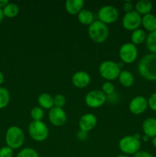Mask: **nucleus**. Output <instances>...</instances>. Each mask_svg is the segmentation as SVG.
<instances>
[{
    "instance_id": "nucleus-34",
    "label": "nucleus",
    "mask_w": 156,
    "mask_h": 157,
    "mask_svg": "<svg viewBox=\"0 0 156 157\" xmlns=\"http://www.w3.org/2000/svg\"><path fill=\"white\" fill-rule=\"evenodd\" d=\"M123 9L125 13L133 11V4L131 2H125L123 4Z\"/></svg>"
},
{
    "instance_id": "nucleus-29",
    "label": "nucleus",
    "mask_w": 156,
    "mask_h": 157,
    "mask_svg": "<svg viewBox=\"0 0 156 157\" xmlns=\"http://www.w3.org/2000/svg\"><path fill=\"white\" fill-rule=\"evenodd\" d=\"M66 104V98L62 94H57L54 98V105L56 107L63 108Z\"/></svg>"
},
{
    "instance_id": "nucleus-36",
    "label": "nucleus",
    "mask_w": 156,
    "mask_h": 157,
    "mask_svg": "<svg viewBox=\"0 0 156 157\" xmlns=\"http://www.w3.org/2000/svg\"><path fill=\"white\" fill-rule=\"evenodd\" d=\"M9 2L8 0H0V8H4L7 4H9Z\"/></svg>"
},
{
    "instance_id": "nucleus-5",
    "label": "nucleus",
    "mask_w": 156,
    "mask_h": 157,
    "mask_svg": "<svg viewBox=\"0 0 156 157\" xmlns=\"http://www.w3.org/2000/svg\"><path fill=\"white\" fill-rule=\"evenodd\" d=\"M99 75L104 79L109 81H113L119 78L121 72L118 63L113 61H105L102 62L99 67Z\"/></svg>"
},
{
    "instance_id": "nucleus-13",
    "label": "nucleus",
    "mask_w": 156,
    "mask_h": 157,
    "mask_svg": "<svg viewBox=\"0 0 156 157\" xmlns=\"http://www.w3.org/2000/svg\"><path fill=\"white\" fill-rule=\"evenodd\" d=\"M96 124H97V119H96V117L93 113H86L80 118L79 127L80 130L87 132V133L94 129Z\"/></svg>"
},
{
    "instance_id": "nucleus-30",
    "label": "nucleus",
    "mask_w": 156,
    "mask_h": 157,
    "mask_svg": "<svg viewBox=\"0 0 156 157\" xmlns=\"http://www.w3.org/2000/svg\"><path fill=\"white\" fill-rule=\"evenodd\" d=\"M13 150L9 147H3L0 149V157H12Z\"/></svg>"
},
{
    "instance_id": "nucleus-26",
    "label": "nucleus",
    "mask_w": 156,
    "mask_h": 157,
    "mask_svg": "<svg viewBox=\"0 0 156 157\" xmlns=\"http://www.w3.org/2000/svg\"><path fill=\"white\" fill-rule=\"evenodd\" d=\"M30 115L34 121H42L44 117V111L41 107H35L31 110Z\"/></svg>"
},
{
    "instance_id": "nucleus-14",
    "label": "nucleus",
    "mask_w": 156,
    "mask_h": 157,
    "mask_svg": "<svg viewBox=\"0 0 156 157\" xmlns=\"http://www.w3.org/2000/svg\"><path fill=\"white\" fill-rule=\"evenodd\" d=\"M91 78L87 72L80 71L73 74L72 76V83L78 88H84L90 84Z\"/></svg>"
},
{
    "instance_id": "nucleus-20",
    "label": "nucleus",
    "mask_w": 156,
    "mask_h": 157,
    "mask_svg": "<svg viewBox=\"0 0 156 157\" xmlns=\"http://www.w3.org/2000/svg\"><path fill=\"white\" fill-rule=\"evenodd\" d=\"M119 81L123 87H129L134 84L135 78L132 74L128 71H121L119 76Z\"/></svg>"
},
{
    "instance_id": "nucleus-33",
    "label": "nucleus",
    "mask_w": 156,
    "mask_h": 157,
    "mask_svg": "<svg viewBox=\"0 0 156 157\" xmlns=\"http://www.w3.org/2000/svg\"><path fill=\"white\" fill-rule=\"evenodd\" d=\"M133 157H154V156L151 154L150 153L146 151H142V150H139L138 153L133 155Z\"/></svg>"
},
{
    "instance_id": "nucleus-35",
    "label": "nucleus",
    "mask_w": 156,
    "mask_h": 157,
    "mask_svg": "<svg viewBox=\"0 0 156 157\" xmlns=\"http://www.w3.org/2000/svg\"><path fill=\"white\" fill-rule=\"evenodd\" d=\"M87 132L83 131V130H80V131L78 132L77 133V137L78 139H80V140H86L87 137Z\"/></svg>"
},
{
    "instance_id": "nucleus-41",
    "label": "nucleus",
    "mask_w": 156,
    "mask_h": 157,
    "mask_svg": "<svg viewBox=\"0 0 156 157\" xmlns=\"http://www.w3.org/2000/svg\"><path fill=\"white\" fill-rule=\"evenodd\" d=\"M116 157H129V156H128L127 155H125V154H121V155H118Z\"/></svg>"
},
{
    "instance_id": "nucleus-39",
    "label": "nucleus",
    "mask_w": 156,
    "mask_h": 157,
    "mask_svg": "<svg viewBox=\"0 0 156 157\" xmlns=\"http://www.w3.org/2000/svg\"><path fill=\"white\" fill-rule=\"evenodd\" d=\"M151 143H152V145L154 146V147H155L156 148V136L155 137L152 138V140H151Z\"/></svg>"
},
{
    "instance_id": "nucleus-12",
    "label": "nucleus",
    "mask_w": 156,
    "mask_h": 157,
    "mask_svg": "<svg viewBox=\"0 0 156 157\" xmlns=\"http://www.w3.org/2000/svg\"><path fill=\"white\" fill-rule=\"evenodd\" d=\"M148 107V100L143 96L135 97L132 99L128 105L130 112L135 115L143 113Z\"/></svg>"
},
{
    "instance_id": "nucleus-28",
    "label": "nucleus",
    "mask_w": 156,
    "mask_h": 157,
    "mask_svg": "<svg viewBox=\"0 0 156 157\" xmlns=\"http://www.w3.org/2000/svg\"><path fill=\"white\" fill-rule=\"evenodd\" d=\"M102 91L105 94L106 96L112 94L115 92V86L110 81H106V82L103 83L102 85Z\"/></svg>"
},
{
    "instance_id": "nucleus-10",
    "label": "nucleus",
    "mask_w": 156,
    "mask_h": 157,
    "mask_svg": "<svg viewBox=\"0 0 156 157\" xmlns=\"http://www.w3.org/2000/svg\"><path fill=\"white\" fill-rule=\"evenodd\" d=\"M119 17L117 9L113 6H104L98 12L99 21L104 24H111L115 22Z\"/></svg>"
},
{
    "instance_id": "nucleus-15",
    "label": "nucleus",
    "mask_w": 156,
    "mask_h": 157,
    "mask_svg": "<svg viewBox=\"0 0 156 157\" xmlns=\"http://www.w3.org/2000/svg\"><path fill=\"white\" fill-rule=\"evenodd\" d=\"M142 130L145 136L149 138H154L156 136V119L153 117H148L144 121L142 124Z\"/></svg>"
},
{
    "instance_id": "nucleus-2",
    "label": "nucleus",
    "mask_w": 156,
    "mask_h": 157,
    "mask_svg": "<svg viewBox=\"0 0 156 157\" xmlns=\"http://www.w3.org/2000/svg\"><path fill=\"white\" fill-rule=\"evenodd\" d=\"M89 37L94 42L101 44L107 39L109 36V29L106 24L100 21H94L88 28Z\"/></svg>"
},
{
    "instance_id": "nucleus-27",
    "label": "nucleus",
    "mask_w": 156,
    "mask_h": 157,
    "mask_svg": "<svg viewBox=\"0 0 156 157\" xmlns=\"http://www.w3.org/2000/svg\"><path fill=\"white\" fill-rule=\"evenodd\" d=\"M16 157H39V156L36 150L30 147H27L20 150Z\"/></svg>"
},
{
    "instance_id": "nucleus-38",
    "label": "nucleus",
    "mask_w": 156,
    "mask_h": 157,
    "mask_svg": "<svg viewBox=\"0 0 156 157\" xmlns=\"http://www.w3.org/2000/svg\"><path fill=\"white\" fill-rule=\"evenodd\" d=\"M3 17H4V15H3V12H2V9L0 8V22L2 21L3 19Z\"/></svg>"
},
{
    "instance_id": "nucleus-31",
    "label": "nucleus",
    "mask_w": 156,
    "mask_h": 157,
    "mask_svg": "<svg viewBox=\"0 0 156 157\" xmlns=\"http://www.w3.org/2000/svg\"><path fill=\"white\" fill-rule=\"evenodd\" d=\"M148 106L154 111H156V92L153 93L148 100Z\"/></svg>"
},
{
    "instance_id": "nucleus-16",
    "label": "nucleus",
    "mask_w": 156,
    "mask_h": 157,
    "mask_svg": "<svg viewBox=\"0 0 156 157\" xmlns=\"http://www.w3.org/2000/svg\"><path fill=\"white\" fill-rule=\"evenodd\" d=\"M84 2L83 0H67L65 2V9L70 15H78L83 9Z\"/></svg>"
},
{
    "instance_id": "nucleus-8",
    "label": "nucleus",
    "mask_w": 156,
    "mask_h": 157,
    "mask_svg": "<svg viewBox=\"0 0 156 157\" xmlns=\"http://www.w3.org/2000/svg\"><path fill=\"white\" fill-rule=\"evenodd\" d=\"M85 103L90 108L100 107L106 102V95L99 90H93L86 94Z\"/></svg>"
},
{
    "instance_id": "nucleus-25",
    "label": "nucleus",
    "mask_w": 156,
    "mask_h": 157,
    "mask_svg": "<svg viewBox=\"0 0 156 157\" xmlns=\"http://www.w3.org/2000/svg\"><path fill=\"white\" fill-rule=\"evenodd\" d=\"M10 101V94L5 87H0V109L7 107Z\"/></svg>"
},
{
    "instance_id": "nucleus-9",
    "label": "nucleus",
    "mask_w": 156,
    "mask_h": 157,
    "mask_svg": "<svg viewBox=\"0 0 156 157\" xmlns=\"http://www.w3.org/2000/svg\"><path fill=\"white\" fill-rule=\"evenodd\" d=\"M122 24L124 29L133 32L142 25V17L135 10L127 12L122 18Z\"/></svg>"
},
{
    "instance_id": "nucleus-40",
    "label": "nucleus",
    "mask_w": 156,
    "mask_h": 157,
    "mask_svg": "<svg viewBox=\"0 0 156 157\" xmlns=\"http://www.w3.org/2000/svg\"><path fill=\"white\" fill-rule=\"evenodd\" d=\"M142 139H143V140L145 141V142H148V140H149V137L147 136H145V135H144V136L142 137Z\"/></svg>"
},
{
    "instance_id": "nucleus-37",
    "label": "nucleus",
    "mask_w": 156,
    "mask_h": 157,
    "mask_svg": "<svg viewBox=\"0 0 156 157\" xmlns=\"http://www.w3.org/2000/svg\"><path fill=\"white\" fill-rule=\"evenodd\" d=\"M4 80H5V77H4V75H3L2 72L0 71V85H1L2 84L3 82H4Z\"/></svg>"
},
{
    "instance_id": "nucleus-3",
    "label": "nucleus",
    "mask_w": 156,
    "mask_h": 157,
    "mask_svg": "<svg viewBox=\"0 0 156 157\" xmlns=\"http://www.w3.org/2000/svg\"><path fill=\"white\" fill-rule=\"evenodd\" d=\"M24 141V135L22 130L17 126H12L6 133V142L8 147L16 150L22 147Z\"/></svg>"
},
{
    "instance_id": "nucleus-18",
    "label": "nucleus",
    "mask_w": 156,
    "mask_h": 157,
    "mask_svg": "<svg viewBox=\"0 0 156 157\" xmlns=\"http://www.w3.org/2000/svg\"><path fill=\"white\" fill-rule=\"evenodd\" d=\"M152 3L148 0H140L137 2L135 6L136 12H137L139 15H145L147 14H149L151 11L152 10Z\"/></svg>"
},
{
    "instance_id": "nucleus-6",
    "label": "nucleus",
    "mask_w": 156,
    "mask_h": 157,
    "mask_svg": "<svg viewBox=\"0 0 156 157\" xmlns=\"http://www.w3.org/2000/svg\"><path fill=\"white\" fill-rule=\"evenodd\" d=\"M119 147L122 153L125 155H134L140 150V140L134 136H126L119 140Z\"/></svg>"
},
{
    "instance_id": "nucleus-7",
    "label": "nucleus",
    "mask_w": 156,
    "mask_h": 157,
    "mask_svg": "<svg viewBox=\"0 0 156 157\" xmlns=\"http://www.w3.org/2000/svg\"><path fill=\"white\" fill-rule=\"evenodd\" d=\"M119 55L122 62L125 64H132L137 59V47L132 42L125 43L119 48Z\"/></svg>"
},
{
    "instance_id": "nucleus-19",
    "label": "nucleus",
    "mask_w": 156,
    "mask_h": 157,
    "mask_svg": "<svg viewBox=\"0 0 156 157\" xmlns=\"http://www.w3.org/2000/svg\"><path fill=\"white\" fill-rule=\"evenodd\" d=\"M38 104L41 108L51 109L54 107V98L47 93H42L38 96Z\"/></svg>"
},
{
    "instance_id": "nucleus-1",
    "label": "nucleus",
    "mask_w": 156,
    "mask_h": 157,
    "mask_svg": "<svg viewBox=\"0 0 156 157\" xmlns=\"http://www.w3.org/2000/svg\"><path fill=\"white\" fill-rule=\"evenodd\" d=\"M138 71L148 81H156V55L148 54L141 58L138 64Z\"/></svg>"
},
{
    "instance_id": "nucleus-32",
    "label": "nucleus",
    "mask_w": 156,
    "mask_h": 157,
    "mask_svg": "<svg viewBox=\"0 0 156 157\" xmlns=\"http://www.w3.org/2000/svg\"><path fill=\"white\" fill-rule=\"evenodd\" d=\"M119 95L116 93H115V92L113 94H112L106 96V101H110V103H115L116 104V103H117L119 101Z\"/></svg>"
},
{
    "instance_id": "nucleus-17",
    "label": "nucleus",
    "mask_w": 156,
    "mask_h": 157,
    "mask_svg": "<svg viewBox=\"0 0 156 157\" xmlns=\"http://www.w3.org/2000/svg\"><path fill=\"white\" fill-rule=\"evenodd\" d=\"M142 25L148 32H154L156 30V16L151 13L143 15L142 18Z\"/></svg>"
},
{
    "instance_id": "nucleus-22",
    "label": "nucleus",
    "mask_w": 156,
    "mask_h": 157,
    "mask_svg": "<svg viewBox=\"0 0 156 157\" xmlns=\"http://www.w3.org/2000/svg\"><path fill=\"white\" fill-rule=\"evenodd\" d=\"M146 38L147 36L145 31L140 29H138L136 30L133 31L131 35L132 43L134 44L135 45L142 44L144 41H146Z\"/></svg>"
},
{
    "instance_id": "nucleus-11",
    "label": "nucleus",
    "mask_w": 156,
    "mask_h": 157,
    "mask_svg": "<svg viewBox=\"0 0 156 157\" xmlns=\"http://www.w3.org/2000/svg\"><path fill=\"white\" fill-rule=\"evenodd\" d=\"M49 121L55 127H61L67 121V114L63 108L54 107L49 110Z\"/></svg>"
},
{
    "instance_id": "nucleus-4",
    "label": "nucleus",
    "mask_w": 156,
    "mask_h": 157,
    "mask_svg": "<svg viewBox=\"0 0 156 157\" xmlns=\"http://www.w3.org/2000/svg\"><path fill=\"white\" fill-rule=\"evenodd\" d=\"M28 131L31 137L37 142L44 141L49 134L47 125L42 121H32L28 127Z\"/></svg>"
},
{
    "instance_id": "nucleus-23",
    "label": "nucleus",
    "mask_w": 156,
    "mask_h": 157,
    "mask_svg": "<svg viewBox=\"0 0 156 157\" xmlns=\"http://www.w3.org/2000/svg\"><path fill=\"white\" fill-rule=\"evenodd\" d=\"M3 15L4 16L8 17V18H13L15 17L19 12V8L15 3H10L6 5L2 9Z\"/></svg>"
},
{
    "instance_id": "nucleus-21",
    "label": "nucleus",
    "mask_w": 156,
    "mask_h": 157,
    "mask_svg": "<svg viewBox=\"0 0 156 157\" xmlns=\"http://www.w3.org/2000/svg\"><path fill=\"white\" fill-rule=\"evenodd\" d=\"M77 15L78 21L83 25H90L94 21H93L94 16H93V12L88 9H82Z\"/></svg>"
},
{
    "instance_id": "nucleus-24",
    "label": "nucleus",
    "mask_w": 156,
    "mask_h": 157,
    "mask_svg": "<svg viewBox=\"0 0 156 157\" xmlns=\"http://www.w3.org/2000/svg\"><path fill=\"white\" fill-rule=\"evenodd\" d=\"M146 47L151 54L156 55V30L149 32L146 38Z\"/></svg>"
}]
</instances>
